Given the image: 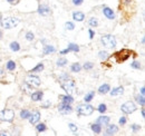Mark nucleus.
<instances>
[{"mask_svg": "<svg viewBox=\"0 0 145 136\" xmlns=\"http://www.w3.org/2000/svg\"><path fill=\"white\" fill-rule=\"evenodd\" d=\"M93 113H94V106L88 103L82 104L77 107V115L79 116H89Z\"/></svg>", "mask_w": 145, "mask_h": 136, "instance_id": "nucleus-1", "label": "nucleus"}, {"mask_svg": "<svg viewBox=\"0 0 145 136\" xmlns=\"http://www.w3.org/2000/svg\"><path fill=\"white\" fill-rule=\"evenodd\" d=\"M101 44L106 48H115L116 47V38L113 35H103L101 37Z\"/></svg>", "mask_w": 145, "mask_h": 136, "instance_id": "nucleus-2", "label": "nucleus"}, {"mask_svg": "<svg viewBox=\"0 0 145 136\" xmlns=\"http://www.w3.org/2000/svg\"><path fill=\"white\" fill-rule=\"evenodd\" d=\"M18 24H19V19L16 17L3 18V19H1V21H0V25H1L5 29H11V28H15Z\"/></svg>", "mask_w": 145, "mask_h": 136, "instance_id": "nucleus-3", "label": "nucleus"}, {"mask_svg": "<svg viewBox=\"0 0 145 136\" xmlns=\"http://www.w3.org/2000/svg\"><path fill=\"white\" fill-rule=\"evenodd\" d=\"M131 54H132V51L128 49H122V50L115 52V55L112 56V58H114L116 63H123L131 57Z\"/></svg>", "mask_w": 145, "mask_h": 136, "instance_id": "nucleus-4", "label": "nucleus"}, {"mask_svg": "<svg viewBox=\"0 0 145 136\" xmlns=\"http://www.w3.org/2000/svg\"><path fill=\"white\" fill-rule=\"evenodd\" d=\"M15 118V112L12 109H3L0 112V122L11 123Z\"/></svg>", "mask_w": 145, "mask_h": 136, "instance_id": "nucleus-5", "label": "nucleus"}, {"mask_svg": "<svg viewBox=\"0 0 145 136\" xmlns=\"http://www.w3.org/2000/svg\"><path fill=\"white\" fill-rule=\"evenodd\" d=\"M60 86H61V88L66 92V94H68V95H72V93L75 90V88H76L75 82L72 80V78H69V79L66 80V82H61V83H60Z\"/></svg>", "mask_w": 145, "mask_h": 136, "instance_id": "nucleus-6", "label": "nucleus"}, {"mask_svg": "<svg viewBox=\"0 0 145 136\" xmlns=\"http://www.w3.org/2000/svg\"><path fill=\"white\" fill-rule=\"evenodd\" d=\"M137 109V106L135 105V103L133 102H126L121 106V110L124 114H132Z\"/></svg>", "mask_w": 145, "mask_h": 136, "instance_id": "nucleus-7", "label": "nucleus"}, {"mask_svg": "<svg viewBox=\"0 0 145 136\" xmlns=\"http://www.w3.org/2000/svg\"><path fill=\"white\" fill-rule=\"evenodd\" d=\"M58 110L61 115H68L72 112V107L71 104H66V103H60L58 105Z\"/></svg>", "mask_w": 145, "mask_h": 136, "instance_id": "nucleus-8", "label": "nucleus"}, {"mask_svg": "<svg viewBox=\"0 0 145 136\" xmlns=\"http://www.w3.org/2000/svg\"><path fill=\"white\" fill-rule=\"evenodd\" d=\"M26 83H27L28 85H30L31 87H39L40 84H41L40 78H39L38 76H36V75H29V76L27 77Z\"/></svg>", "mask_w": 145, "mask_h": 136, "instance_id": "nucleus-9", "label": "nucleus"}, {"mask_svg": "<svg viewBox=\"0 0 145 136\" xmlns=\"http://www.w3.org/2000/svg\"><path fill=\"white\" fill-rule=\"evenodd\" d=\"M107 127H106V132H105V134L104 136H113L114 134H116V133H118V127L116 126V125H114V124H112V125H106Z\"/></svg>", "mask_w": 145, "mask_h": 136, "instance_id": "nucleus-10", "label": "nucleus"}, {"mask_svg": "<svg viewBox=\"0 0 145 136\" xmlns=\"http://www.w3.org/2000/svg\"><path fill=\"white\" fill-rule=\"evenodd\" d=\"M37 12L41 16H47V15L50 14V8L47 5H39L38 9H37Z\"/></svg>", "mask_w": 145, "mask_h": 136, "instance_id": "nucleus-11", "label": "nucleus"}, {"mask_svg": "<svg viewBox=\"0 0 145 136\" xmlns=\"http://www.w3.org/2000/svg\"><path fill=\"white\" fill-rule=\"evenodd\" d=\"M103 14H104V16L107 18V19H109V20L115 19V14H114L113 9H110L107 6H103Z\"/></svg>", "mask_w": 145, "mask_h": 136, "instance_id": "nucleus-12", "label": "nucleus"}, {"mask_svg": "<svg viewBox=\"0 0 145 136\" xmlns=\"http://www.w3.org/2000/svg\"><path fill=\"white\" fill-rule=\"evenodd\" d=\"M108 93L110 94V96H112V97L121 96V95H123V93H124V87H123V86H118V87H115V88L110 89Z\"/></svg>", "mask_w": 145, "mask_h": 136, "instance_id": "nucleus-13", "label": "nucleus"}, {"mask_svg": "<svg viewBox=\"0 0 145 136\" xmlns=\"http://www.w3.org/2000/svg\"><path fill=\"white\" fill-rule=\"evenodd\" d=\"M29 123L31 124V125H35V124H37L38 122H39V119H40V113L38 112V110H36V112H34L30 116H29Z\"/></svg>", "mask_w": 145, "mask_h": 136, "instance_id": "nucleus-14", "label": "nucleus"}, {"mask_svg": "<svg viewBox=\"0 0 145 136\" xmlns=\"http://www.w3.org/2000/svg\"><path fill=\"white\" fill-rule=\"evenodd\" d=\"M42 97H44V93L41 90H37V92L31 93V99L34 102H40V101H42Z\"/></svg>", "mask_w": 145, "mask_h": 136, "instance_id": "nucleus-15", "label": "nucleus"}, {"mask_svg": "<svg viewBox=\"0 0 145 136\" xmlns=\"http://www.w3.org/2000/svg\"><path fill=\"white\" fill-rule=\"evenodd\" d=\"M72 19H74L75 21H78V22L84 21L85 15H84V12H82V11H75V12H72Z\"/></svg>", "mask_w": 145, "mask_h": 136, "instance_id": "nucleus-16", "label": "nucleus"}, {"mask_svg": "<svg viewBox=\"0 0 145 136\" xmlns=\"http://www.w3.org/2000/svg\"><path fill=\"white\" fill-rule=\"evenodd\" d=\"M59 98H60L61 103H66V104H71V105L74 103L72 96V95H68V94H66V95H59Z\"/></svg>", "mask_w": 145, "mask_h": 136, "instance_id": "nucleus-17", "label": "nucleus"}, {"mask_svg": "<svg viewBox=\"0 0 145 136\" xmlns=\"http://www.w3.org/2000/svg\"><path fill=\"white\" fill-rule=\"evenodd\" d=\"M55 51H56V48H55L53 45H44V49H42V54L44 55L54 54Z\"/></svg>", "mask_w": 145, "mask_h": 136, "instance_id": "nucleus-18", "label": "nucleus"}, {"mask_svg": "<svg viewBox=\"0 0 145 136\" xmlns=\"http://www.w3.org/2000/svg\"><path fill=\"white\" fill-rule=\"evenodd\" d=\"M109 122H110L109 116H99L96 119V123L99 124V125H108Z\"/></svg>", "mask_w": 145, "mask_h": 136, "instance_id": "nucleus-19", "label": "nucleus"}, {"mask_svg": "<svg viewBox=\"0 0 145 136\" xmlns=\"http://www.w3.org/2000/svg\"><path fill=\"white\" fill-rule=\"evenodd\" d=\"M109 90H110V86L108 84H104V85L99 86V88H98V93L102 94V95L107 94Z\"/></svg>", "mask_w": 145, "mask_h": 136, "instance_id": "nucleus-20", "label": "nucleus"}, {"mask_svg": "<svg viewBox=\"0 0 145 136\" xmlns=\"http://www.w3.org/2000/svg\"><path fill=\"white\" fill-rule=\"evenodd\" d=\"M91 128L95 134H101V133H102V125H99V124H97V123L91 124Z\"/></svg>", "mask_w": 145, "mask_h": 136, "instance_id": "nucleus-21", "label": "nucleus"}, {"mask_svg": "<svg viewBox=\"0 0 145 136\" xmlns=\"http://www.w3.org/2000/svg\"><path fill=\"white\" fill-rule=\"evenodd\" d=\"M135 102L137 103L138 105H141L142 107L145 106V98L144 96H142V95H135Z\"/></svg>", "mask_w": 145, "mask_h": 136, "instance_id": "nucleus-22", "label": "nucleus"}, {"mask_svg": "<svg viewBox=\"0 0 145 136\" xmlns=\"http://www.w3.org/2000/svg\"><path fill=\"white\" fill-rule=\"evenodd\" d=\"M82 70V65L79 63H74L71 66V71L72 73H79Z\"/></svg>", "mask_w": 145, "mask_h": 136, "instance_id": "nucleus-23", "label": "nucleus"}, {"mask_svg": "<svg viewBox=\"0 0 145 136\" xmlns=\"http://www.w3.org/2000/svg\"><path fill=\"white\" fill-rule=\"evenodd\" d=\"M6 68H7V70H9V71H14V70L16 69V63H15L14 60H9V61H7Z\"/></svg>", "mask_w": 145, "mask_h": 136, "instance_id": "nucleus-24", "label": "nucleus"}, {"mask_svg": "<svg viewBox=\"0 0 145 136\" xmlns=\"http://www.w3.org/2000/svg\"><path fill=\"white\" fill-rule=\"evenodd\" d=\"M95 97V92L94 90H91L89 93H87L86 95H85V97H84V102L85 103H89Z\"/></svg>", "mask_w": 145, "mask_h": 136, "instance_id": "nucleus-25", "label": "nucleus"}, {"mask_svg": "<svg viewBox=\"0 0 145 136\" xmlns=\"http://www.w3.org/2000/svg\"><path fill=\"white\" fill-rule=\"evenodd\" d=\"M30 115H31V113H30L28 109H22V110L20 112V118L21 119H28Z\"/></svg>", "mask_w": 145, "mask_h": 136, "instance_id": "nucleus-26", "label": "nucleus"}, {"mask_svg": "<svg viewBox=\"0 0 145 136\" xmlns=\"http://www.w3.org/2000/svg\"><path fill=\"white\" fill-rule=\"evenodd\" d=\"M9 47H10V49H11L12 51L20 50V45H19V42H17V41H12V42H10Z\"/></svg>", "mask_w": 145, "mask_h": 136, "instance_id": "nucleus-27", "label": "nucleus"}, {"mask_svg": "<svg viewBox=\"0 0 145 136\" xmlns=\"http://www.w3.org/2000/svg\"><path fill=\"white\" fill-rule=\"evenodd\" d=\"M67 48L69 49V51H74V52H78L79 51V46L76 45V44H74V42H71Z\"/></svg>", "mask_w": 145, "mask_h": 136, "instance_id": "nucleus-28", "label": "nucleus"}, {"mask_svg": "<svg viewBox=\"0 0 145 136\" xmlns=\"http://www.w3.org/2000/svg\"><path fill=\"white\" fill-rule=\"evenodd\" d=\"M42 70H44V64H41V63H40V64L36 65V66L33 68L30 71H31V73H40V71H42Z\"/></svg>", "mask_w": 145, "mask_h": 136, "instance_id": "nucleus-29", "label": "nucleus"}, {"mask_svg": "<svg viewBox=\"0 0 145 136\" xmlns=\"http://www.w3.org/2000/svg\"><path fill=\"white\" fill-rule=\"evenodd\" d=\"M67 63H68V60L66 59V58H59L58 60H57V66L58 67H64V66H66L67 65Z\"/></svg>", "mask_w": 145, "mask_h": 136, "instance_id": "nucleus-30", "label": "nucleus"}, {"mask_svg": "<svg viewBox=\"0 0 145 136\" xmlns=\"http://www.w3.org/2000/svg\"><path fill=\"white\" fill-rule=\"evenodd\" d=\"M98 57L102 59V60H106L108 58V52L105 50H101L98 52Z\"/></svg>", "mask_w": 145, "mask_h": 136, "instance_id": "nucleus-31", "label": "nucleus"}, {"mask_svg": "<svg viewBox=\"0 0 145 136\" xmlns=\"http://www.w3.org/2000/svg\"><path fill=\"white\" fill-rule=\"evenodd\" d=\"M71 77H69V75L67 74V73H64V74H61L60 76H59V83H61V82H66V80H68Z\"/></svg>", "mask_w": 145, "mask_h": 136, "instance_id": "nucleus-32", "label": "nucleus"}, {"mask_svg": "<svg viewBox=\"0 0 145 136\" xmlns=\"http://www.w3.org/2000/svg\"><path fill=\"white\" fill-rule=\"evenodd\" d=\"M97 110L101 113V114H105V112L107 110V106L105 104H99V106L97 107Z\"/></svg>", "mask_w": 145, "mask_h": 136, "instance_id": "nucleus-33", "label": "nucleus"}, {"mask_svg": "<svg viewBox=\"0 0 145 136\" xmlns=\"http://www.w3.org/2000/svg\"><path fill=\"white\" fill-rule=\"evenodd\" d=\"M68 127H69V129L72 131V134L77 135V132H78V127H77L75 124H72V123H69V124H68Z\"/></svg>", "mask_w": 145, "mask_h": 136, "instance_id": "nucleus-34", "label": "nucleus"}, {"mask_svg": "<svg viewBox=\"0 0 145 136\" xmlns=\"http://www.w3.org/2000/svg\"><path fill=\"white\" fill-rule=\"evenodd\" d=\"M36 129H37V132L41 133V132H45V131L47 129V127H46V125H45L44 123H41V124H38V125H37Z\"/></svg>", "mask_w": 145, "mask_h": 136, "instance_id": "nucleus-35", "label": "nucleus"}, {"mask_svg": "<svg viewBox=\"0 0 145 136\" xmlns=\"http://www.w3.org/2000/svg\"><path fill=\"white\" fill-rule=\"evenodd\" d=\"M88 24H89L91 27H97V26H98V20L95 17H91V19L88 20Z\"/></svg>", "mask_w": 145, "mask_h": 136, "instance_id": "nucleus-36", "label": "nucleus"}, {"mask_svg": "<svg viewBox=\"0 0 145 136\" xmlns=\"http://www.w3.org/2000/svg\"><path fill=\"white\" fill-rule=\"evenodd\" d=\"M131 67L133 68V69H141V68H142V65H141L140 61L135 60V61H133V63L131 64Z\"/></svg>", "mask_w": 145, "mask_h": 136, "instance_id": "nucleus-37", "label": "nucleus"}, {"mask_svg": "<svg viewBox=\"0 0 145 136\" xmlns=\"http://www.w3.org/2000/svg\"><path fill=\"white\" fill-rule=\"evenodd\" d=\"M74 28H75V25H74V22H72V21H67L65 24V29H67V30H74Z\"/></svg>", "mask_w": 145, "mask_h": 136, "instance_id": "nucleus-38", "label": "nucleus"}, {"mask_svg": "<svg viewBox=\"0 0 145 136\" xmlns=\"http://www.w3.org/2000/svg\"><path fill=\"white\" fill-rule=\"evenodd\" d=\"M26 39L28 40V41H33L34 39H35V35L33 31H28L27 34H26Z\"/></svg>", "mask_w": 145, "mask_h": 136, "instance_id": "nucleus-39", "label": "nucleus"}, {"mask_svg": "<svg viewBox=\"0 0 145 136\" xmlns=\"http://www.w3.org/2000/svg\"><path fill=\"white\" fill-rule=\"evenodd\" d=\"M83 67H84L85 70H91V69L94 68V64L91 63V61H87V63H85V64H84V66H83Z\"/></svg>", "mask_w": 145, "mask_h": 136, "instance_id": "nucleus-40", "label": "nucleus"}, {"mask_svg": "<svg viewBox=\"0 0 145 136\" xmlns=\"http://www.w3.org/2000/svg\"><path fill=\"white\" fill-rule=\"evenodd\" d=\"M131 128H132V131H133L134 133H136V132H138V131L142 128V126L138 125V124H133V125H131Z\"/></svg>", "mask_w": 145, "mask_h": 136, "instance_id": "nucleus-41", "label": "nucleus"}, {"mask_svg": "<svg viewBox=\"0 0 145 136\" xmlns=\"http://www.w3.org/2000/svg\"><path fill=\"white\" fill-rule=\"evenodd\" d=\"M118 123H120V125H125L126 124V117H124V116H122L120 120H118Z\"/></svg>", "mask_w": 145, "mask_h": 136, "instance_id": "nucleus-42", "label": "nucleus"}, {"mask_svg": "<svg viewBox=\"0 0 145 136\" xmlns=\"http://www.w3.org/2000/svg\"><path fill=\"white\" fill-rule=\"evenodd\" d=\"M83 2H84V0H72V3L75 6H80Z\"/></svg>", "mask_w": 145, "mask_h": 136, "instance_id": "nucleus-43", "label": "nucleus"}, {"mask_svg": "<svg viewBox=\"0 0 145 136\" xmlns=\"http://www.w3.org/2000/svg\"><path fill=\"white\" fill-rule=\"evenodd\" d=\"M88 35H89V38L93 39V38H94V36H95V31H94L93 29H88Z\"/></svg>", "mask_w": 145, "mask_h": 136, "instance_id": "nucleus-44", "label": "nucleus"}, {"mask_svg": "<svg viewBox=\"0 0 145 136\" xmlns=\"http://www.w3.org/2000/svg\"><path fill=\"white\" fill-rule=\"evenodd\" d=\"M68 52H71L68 48H66V49H64V50H60V51H59V54H60V55H66V54H68Z\"/></svg>", "mask_w": 145, "mask_h": 136, "instance_id": "nucleus-45", "label": "nucleus"}, {"mask_svg": "<svg viewBox=\"0 0 145 136\" xmlns=\"http://www.w3.org/2000/svg\"><path fill=\"white\" fill-rule=\"evenodd\" d=\"M50 105H52V104H50V102H46L44 105H42V106H41V107H42V108H48Z\"/></svg>", "mask_w": 145, "mask_h": 136, "instance_id": "nucleus-46", "label": "nucleus"}, {"mask_svg": "<svg viewBox=\"0 0 145 136\" xmlns=\"http://www.w3.org/2000/svg\"><path fill=\"white\" fill-rule=\"evenodd\" d=\"M0 136H10V135H9L6 131H1V132H0Z\"/></svg>", "mask_w": 145, "mask_h": 136, "instance_id": "nucleus-47", "label": "nucleus"}, {"mask_svg": "<svg viewBox=\"0 0 145 136\" xmlns=\"http://www.w3.org/2000/svg\"><path fill=\"white\" fill-rule=\"evenodd\" d=\"M9 3H11V5H14V3H17V0H7Z\"/></svg>", "mask_w": 145, "mask_h": 136, "instance_id": "nucleus-48", "label": "nucleus"}, {"mask_svg": "<svg viewBox=\"0 0 145 136\" xmlns=\"http://www.w3.org/2000/svg\"><path fill=\"white\" fill-rule=\"evenodd\" d=\"M144 94H145V88L144 87H142V88H141V95L144 96Z\"/></svg>", "mask_w": 145, "mask_h": 136, "instance_id": "nucleus-49", "label": "nucleus"}, {"mask_svg": "<svg viewBox=\"0 0 145 136\" xmlns=\"http://www.w3.org/2000/svg\"><path fill=\"white\" fill-rule=\"evenodd\" d=\"M141 114H142V117L144 118V117H145V110H144V108H142V110H141Z\"/></svg>", "mask_w": 145, "mask_h": 136, "instance_id": "nucleus-50", "label": "nucleus"}, {"mask_svg": "<svg viewBox=\"0 0 145 136\" xmlns=\"http://www.w3.org/2000/svg\"><path fill=\"white\" fill-rule=\"evenodd\" d=\"M3 74H5V71H3V68H0V77H1V76H3Z\"/></svg>", "mask_w": 145, "mask_h": 136, "instance_id": "nucleus-51", "label": "nucleus"}, {"mask_svg": "<svg viewBox=\"0 0 145 136\" xmlns=\"http://www.w3.org/2000/svg\"><path fill=\"white\" fill-rule=\"evenodd\" d=\"M2 38V31H1V29H0V39Z\"/></svg>", "mask_w": 145, "mask_h": 136, "instance_id": "nucleus-52", "label": "nucleus"}, {"mask_svg": "<svg viewBox=\"0 0 145 136\" xmlns=\"http://www.w3.org/2000/svg\"><path fill=\"white\" fill-rule=\"evenodd\" d=\"M37 1H38V2H39V1H40V0H37Z\"/></svg>", "mask_w": 145, "mask_h": 136, "instance_id": "nucleus-53", "label": "nucleus"}, {"mask_svg": "<svg viewBox=\"0 0 145 136\" xmlns=\"http://www.w3.org/2000/svg\"><path fill=\"white\" fill-rule=\"evenodd\" d=\"M0 60H1V59H0Z\"/></svg>", "mask_w": 145, "mask_h": 136, "instance_id": "nucleus-54", "label": "nucleus"}]
</instances>
